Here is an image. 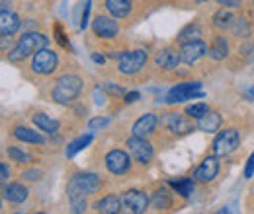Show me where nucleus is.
Here are the masks:
<instances>
[{"label": "nucleus", "mask_w": 254, "mask_h": 214, "mask_svg": "<svg viewBox=\"0 0 254 214\" xmlns=\"http://www.w3.org/2000/svg\"><path fill=\"white\" fill-rule=\"evenodd\" d=\"M108 123H110V119H106V117H94V119H90V123H88V128L90 130H100V128L108 127Z\"/></svg>", "instance_id": "nucleus-33"}, {"label": "nucleus", "mask_w": 254, "mask_h": 214, "mask_svg": "<svg viewBox=\"0 0 254 214\" xmlns=\"http://www.w3.org/2000/svg\"><path fill=\"white\" fill-rule=\"evenodd\" d=\"M104 88H106L108 92L118 93V95H122V93H124V88H120V86H110V84H104Z\"/></svg>", "instance_id": "nucleus-39"}, {"label": "nucleus", "mask_w": 254, "mask_h": 214, "mask_svg": "<svg viewBox=\"0 0 254 214\" xmlns=\"http://www.w3.org/2000/svg\"><path fill=\"white\" fill-rule=\"evenodd\" d=\"M8 175H10V170H8V166H6L4 162H0V185H6V179H8Z\"/></svg>", "instance_id": "nucleus-36"}, {"label": "nucleus", "mask_w": 254, "mask_h": 214, "mask_svg": "<svg viewBox=\"0 0 254 214\" xmlns=\"http://www.w3.org/2000/svg\"><path fill=\"white\" fill-rule=\"evenodd\" d=\"M137 99H139V93H137V92H131V93H127V95H126L127 103H133V101H137Z\"/></svg>", "instance_id": "nucleus-40"}, {"label": "nucleus", "mask_w": 254, "mask_h": 214, "mask_svg": "<svg viewBox=\"0 0 254 214\" xmlns=\"http://www.w3.org/2000/svg\"><path fill=\"white\" fill-rule=\"evenodd\" d=\"M207 111H209L207 103H193V105H188V107H186V115H188L190 119H199V117H203Z\"/></svg>", "instance_id": "nucleus-30"}, {"label": "nucleus", "mask_w": 254, "mask_h": 214, "mask_svg": "<svg viewBox=\"0 0 254 214\" xmlns=\"http://www.w3.org/2000/svg\"><path fill=\"white\" fill-rule=\"evenodd\" d=\"M90 142H92V134H82V136H78L76 140H72V142L68 144V148H66V158L76 156L82 148H86Z\"/></svg>", "instance_id": "nucleus-27"}, {"label": "nucleus", "mask_w": 254, "mask_h": 214, "mask_svg": "<svg viewBox=\"0 0 254 214\" xmlns=\"http://www.w3.org/2000/svg\"><path fill=\"white\" fill-rule=\"evenodd\" d=\"M217 173H219V160H217V156L213 154V156H207V158L195 168V171H193V181H197V183H211V181L217 177Z\"/></svg>", "instance_id": "nucleus-9"}, {"label": "nucleus", "mask_w": 254, "mask_h": 214, "mask_svg": "<svg viewBox=\"0 0 254 214\" xmlns=\"http://www.w3.org/2000/svg\"><path fill=\"white\" fill-rule=\"evenodd\" d=\"M215 2L221 4V6H225V8H239L243 0H215Z\"/></svg>", "instance_id": "nucleus-37"}, {"label": "nucleus", "mask_w": 254, "mask_h": 214, "mask_svg": "<svg viewBox=\"0 0 254 214\" xmlns=\"http://www.w3.org/2000/svg\"><path fill=\"white\" fill-rule=\"evenodd\" d=\"M14 136H16L18 140L30 142V144H43V142H45L43 134H39L37 130H32V128H28V127H18V128L14 130Z\"/></svg>", "instance_id": "nucleus-22"}, {"label": "nucleus", "mask_w": 254, "mask_h": 214, "mask_svg": "<svg viewBox=\"0 0 254 214\" xmlns=\"http://www.w3.org/2000/svg\"><path fill=\"white\" fill-rule=\"evenodd\" d=\"M170 187L182 195V197H190L193 193V179H178V181H170Z\"/></svg>", "instance_id": "nucleus-28"}, {"label": "nucleus", "mask_w": 254, "mask_h": 214, "mask_svg": "<svg viewBox=\"0 0 254 214\" xmlns=\"http://www.w3.org/2000/svg\"><path fill=\"white\" fill-rule=\"evenodd\" d=\"M207 53V45L197 39V41H190V43H184L182 49H180V62H186V64H193L197 62L203 55Z\"/></svg>", "instance_id": "nucleus-12"}, {"label": "nucleus", "mask_w": 254, "mask_h": 214, "mask_svg": "<svg viewBox=\"0 0 254 214\" xmlns=\"http://www.w3.org/2000/svg\"><path fill=\"white\" fill-rule=\"evenodd\" d=\"M197 39H201V28H199V24H188L184 30L178 33V43H190V41H197Z\"/></svg>", "instance_id": "nucleus-26"}, {"label": "nucleus", "mask_w": 254, "mask_h": 214, "mask_svg": "<svg viewBox=\"0 0 254 214\" xmlns=\"http://www.w3.org/2000/svg\"><path fill=\"white\" fill-rule=\"evenodd\" d=\"M8 156H10V160L12 162H18V164H28V162H32V158H30V154L22 152V150H18V148H8Z\"/></svg>", "instance_id": "nucleus-32"}, {"label": "nucleus", "mask_w": 254, "mask_h": 214, "mask_svg": "<svg viewBox=\"0 0 254 214\" xmlns=\"http://www.w3.org/2000/svg\"><path fill=\"white\" fill-rule=\"evenodd\" d=\"M92 61L98 62V64H104V61H106V59H104L102 55H98V53H94V55H92Z\"/></svg>", "instance_id": "nucleus-41"}, {"label": "nucleus", "mask_w": 254, "mask_h": 214, "mask_svg": "<svg viewBox=\"0 0 254 214\" xmlns=\"http://www.w3.org/2000/svg\"><path fill=\"white\" fill-rule=\"evenodd\" d=\"M102 187V179L96 173H74L68 181V199L72 213H84L86 211V195H94Z\"/></svg>", "instance_id": "nucleus-1"}, {"label": "nucleus", "mask_w": 254, "mask_h": 214, "mask_svg": "<svg viewBox=\"0 0 254 214\" xmlns=\"http://www.w3.org/2000/svg\"><path fill=\"white\" fill-rule=\"evenodd\" d=\"M47 43H49V39H47L43 33H37V31L24 33L22 39L12 47V51H10V55H8V61L10 62L24 61L26 57L37 53V51L43 49V47H47Z\"/></svg>", "instance_id": "nucleus-2"}, {"label": "nucleus", "mask_w": 254, "mask_h": 214, "mask_svg": "<svg viewBox=\"0 0 254 214\" xmlns=\"http://www.w3.org/2000/svg\"><path fill=\"white\" fill-rule=\"evenodd\" d=\"M164 123H166V127L170 128V132L176 134V136L188 134V132H191V130L195 128L193 123L188 119V115H180V113H168Z\"/></svg>", "instance_id": "nucleus-13"}, {"label": "nucleus", "mask_w": 254, "mask_h": 214, "mask_svg": "<svg viewBox=\"0 0 254 214\" xmlns=\"http://www.w3.org/2000/svg\"><path fill=\"white\" fill-rule=\"evenodd\" d=\"M18 30H20V18L10 10H2L0 12V35H14Z\"/></svg>", "instance_id": "nucleus-17"}, {"label": "nucleus", "mask_w": 254, "mask_h": 214, "mask_svg": "<svg viewBox=\"0 0 254 214\" xmlns=\"http://www.w3.org/2000/svg\"><path fill=\"white\" fill-rule=\"evenodd\" d=\"M219 127H221V115L217 111H207L203 117L197 119V128L203 130V132L213 134V132L219 130Z\"/></svg>", "instance_id": "nucleus-19"}, {"label": "nucleus", "mask_w": 254, "mask_h": 214, "mask_svg": "<svg viewBox=\"0 0 254 214\" xmlns=\"http://www.w3.org/2000/svg\"><path fill=\"white\" fill-rule=\"evenodd\" d=\"M157 125H159L157 115L147 113V115H143V117H139L135 121V125H133V134L135 136H141V138H147V136H151L157 130Z\"/></svg>", "instance_id": "nucleus-15"}, {"label": "nucleus", "mask_w": 254, "mask_h": 214, "mask_svg": "<svg viewBox=\"0 0 254 214\" xmlns=\"http://www.w3.org/2000/svg\"><path fill=\"white\" fill-rule=\"evenodd\" d=\"M106 168L114 173V175H124L131 168V158L124 150H112L106 156Z\"/></svg>", "instance_id": "nucleus-11"}, {"label": "nucleus", "mask_w": 254, "mask_h": 214, "mask_svg": "<svg viewBox=\"0 0 254 214\" xmlns=\"http://www.w3.org/2000/svg\"><path fill=\"white\" fill-rule=\"evenodd\" d=\"M57 64H59L57 53H53V51L47 49V47H43V49H39L37 53H33L32 68H33V72H37V74H43V76L53 74L55 68H57Z\"/></svg>", "instance_id": "nucleus-6"}, {"label": "nucleus", "mask_w": 254, "mask_h": 214, "mask_svg": "<svg viewBox=\"0 0 254 214\" xmlns=\"http://www.w3.org/2000/svg\"><path fill=\"white\" fill-rule=\"evenodd\" d=\"M149 203H151V199L143 191H139V189H129V191L124 193V197H122V207L126 209L127 213H133V214L145 213L147 207H149Z\"/></svg>", "instance_id": "nucleus-8"}, {"label": "nucleus", "mask_w": 254, "mask_h": 214, "mask_svg": "<svg viewBox=\"0 0 254 214\" xmlns=\"http://www.w3.org/2000/svg\"><path fill=\"white\" fill-rule=\"evenodd\" d=\"M92 31L94 35L102 37V39H112L118 35L120 26L112 20V18H106V16H98L94 22H92Z\"/></svg>", "instance_id": "nucleus-14"}, {"label": "nucleus", "mask_w": 254, "mask_h": 214, "mask_svg": "<svg viewBox=\"0 0 254 214\" xmlns=\"http://www.w3.org/2000/svg\"><path fill=\"white\" fill-rule=\"evenodd\" d=\"M233 22H235V16H233L231 8H225V6H223L221 10H217L215 16H213V26L217 30H231Z\"/></svg>", "instance_id": "nucleus-25"}, {"label": "nucleus", "mask_w": 254, "mask_h": 214, "mask_svg": "<svg viewBox=\"0 0 254 214\" xmlns=\"http://www.w3.org/2000/svg\"><path fill=\"white\" fill-rule=\"evenodd\" d=\"M88 16H90V0H86V4H84V12H82V20H80V28L82 30L88 28Z\"/></svg>", "instance_id": "nucleus-34"}, {"label": "nucleus", "mask_w": 254, "mask_h": 214, "mask_svg": "<svg viewBox=\"0 0 254 214\" xmlns=\"http://www.w3.org/2000/svg\"><path fill=\"white\" fill-rule=\"evenodd\" d=\"M231 31H233L237 37H245V35H249V31H251V28H249V22H247L245 18L235 20V22H233V26H231Z\"/></svg>", "instance_id": "nucleus-31"}, {"label": "nucleus", "mask_w": 254, "mask_h": 214, "mask_svg": "<svg viewBox=\"0 0 254 214\" xmlns=\"http://www.w3.org/2000/svg\"><path fill=\"white\" fill-rule=\"evenodd\" d=\"M33 123H35V127H37L39 130H45V132H49V134H53V132L59 130V121H57V119H51V117L45 115V113H35V115H33Z\"/></svg>", "instance_id": "nucleus-24"}, {"label": "nucleus", "mask_w": 254, "mask_h": 214, "mask_svg": "<svg viewBox=\"0 0 254 214\" xmlns=\"http://www.w3.org/2000/svg\"><path fill=\"white\" fill-rule=\"evenodd\" d=\"M197 4H205V2H209V0H195Z\"/></svg>", "instance_id": "nucleus-43"}, {"label": "nucleus", "mask_w": 254, "mask_h": 214, "mask_svg": "<svg viewBox=\"0 0 254 214\" xmlns=\"http://www.w3.org/2000/svg\"><path fill=\"white\" fill-rule=\"evenodd\" d=\"M239 142H241V136H239V130H237V128L221 130V132L215 136V140H213V154H215L217 158L229 156V154H233L239 148Z\"/></svg>", "instance_id": "nucleus-5"}, {"label": "nucleus", "mask_w": 254, "mask_h": 214, "mask_svg": "<svg viewBox=\"0 0 254 214\" xmlns=\"http://www.w3.org/2000/svg\"><path fill=\"white\" fill-rule=\"evenodd\" d=\"M209 57H211L213 61H223V59L229 57V43H227L225 37L219 35V37L213 39V43H211V47H209Z\"/></svg>", "instance_id": "nucleus-23"}, {"label": "nucleus", "mask_w": 254, "mask_h": 214, "mask_svg": "<svg viewBox=\"0 0 254 214\" xmlns=\"http://www.w3.org/2000/svg\"><path fill=\"white\" fill-rule=\"evenodd\" d=\"M94 209L98 213H104V214H118L124 207H122V199H120V197L108 195V197H104V199H100V201L96 203Z\"/></svg>", "instance_id": "nucleus-20"}, {"label": "nucleus", "mask_w": 254, "mask_h": 214, "mask_svg": "<svg viewBox=\"0 0 254 214\" xmlns=\"http://www.w3.org/2000/svg\"><path fill=\"white\" fill-rule=\"evenodd\" d=\"M127 148H129V152L131 156L135 158V162H139V164H149L151 160H153V146H151V142H147V138H141V136H131L129 140H127Z\"/></svg>", "instance_id": "nucleus-10"}, {"label": "nucleus", "mask_w": 254, "mask_h": 214, "mask_svg": "<svg viewBox=\"0 0 254 214\" xmlns=\"http://www.w3.org/2000/svg\"><path fill=\"white\" fill-rule=\"evenodd\" d=\"M2 195H4L6 201L20 205V203H24V201L28 199V189L22 183H8V185H4Z\"/></svg>", "instance_id": "nucleus-18"}, {"label": "nucleus", "mask_w": 254, "mask_h": 214, "mask_svg": "<svg viewBox=\"0 0 254 214\" xmlns=\"http://www.w3.org/2000/svg\"><path fill=\"white\" fill-rule=\"evenodd\" d=\"M205 93L201 92V84L199 82H182L178 86H174L170 92L166 93V103H184L188 99L195 97H203Z\"/></svg>", "instance_id": "nucleus-4"}, {"label": "nucleus", "mask_w": 254, "mask_h": 214, "mask_svg": "<svg viewBox=\"0 0 254 214\" xmlns=\"http://www.w3.org/2000/svg\"><path fill=\"white\" fill-rule=\"evenodd\" d=\"M155 62H157V66H159V68L172 70V68H176V66H178V62H180V51H176V49H172V47L160 49L159 53H157Z\"/></svg>", "instance_id": "nucleus-16"}, {"label": "nucleus", "mask_w": 254, "mask_h": 214, "mask_svg": "<svg viewBox=\"0 0 254 214\" xmlns=\"http://www.w3.org/2000/svg\"><path fill=\"white\" fill-rule=\"evenodd\" d=\"M80 90H82V80L78 76H74V74H64L55 82L51 95H53V99L57 103L68 105L78 97Z\"/></svg>", "instance_id": "nucleus-3"}, {"label": "nucleus", "mask_w": 254, "mask_h": 214, "mask_svg": "<svg viewBox=\"0 0 254 214\" xmlns=\"http://www.w3.org/2000/svg\"><path fill=\"white\" fill-rule=\"evenodd\" d=\"M251 93H253V97H254V86H253V88H251Z\"/></svg>", "instance_id": "nucleus-44"}, {"label": "nucleus", "mask_w": 254, "mask_h": 214, "mask_svg": "<svg viewBox=\"0 0 254 214\" xmlns=\"http://www.w3.org/2000/svg\"><path fill=\"white\" fill-rule=\"evenodd\" d=\"M131 0H106V8L114 18H126L131 12Z\"/></svg>", "instance_id": "nucleus-21"}, {"label": "nucleus", "mask_w": 254, "mask_h": 214, "mask_svg": "<svg viewBox=\"0 0 254 214\" xmlns=\"http://www.w3.org/2000/svg\"><path fill=\"white\" fill-rule=\"evenodd\" d=\"M8 8H10V2L8 0H0V12L2 10H8Z\"/></svg>", "instance_id": "nucleus-42"}, {"label": "nucleus", "mask_w": 254, "mask_h": 214, "mask_svg": "<svg viewBox=\"0 0 254 214\" xmlns=\"http://www.w3.org/2000/svg\"><path fill=\"white\" fill-rule=\"evenodd\" d=\"M39 177H41V171H37V170L24 171V179H28V181H35V179H39Z\"/></svg>", "instance_id": "nucleus-38"}, {"label": "nucleus", "mask_w": 254, "mask_h": 214, "mask_svg": "<svg viewBox=\"0 0 254 214\" xmlns=\"http://www.w3.org/2000/svg\"><path fill=\"white\" fill-rule=\"evenodd\" d=\"M147 62V51L135 49V51H124L120 55V72L124 74H135L139 72Z\"/></svg>", "instance_id": "nucleus-7"}, {"label": "nucleus", "mask_w": 254, "mask_h": 214, "mask_svg": "<svg viewBox=\"0 0 254 214\" xmlns=\"http://www.w3.org/2000/svg\"><path fill=\"white\" fill-rule=\"evenodd\" d=\"M253 175H254V152L251 154V158H249V162L245 166V177H253Z\"/></svg>", "instance_id": "nucleus-35"}, {"label": "nucleus", "mask_w": 254, "mask_h": 214, "mask_svg": "<svg viewBox=\"0 0 254 214\" xmlns=\"http://www.w3.org/2000/svg\"><path fill=\"white\" fill-rule=\"evenodd\" d=\"M151 205H153L157 211H166V209L170 207V199H168V195H166L164 191H157V193L153 195V199H151Z\"/></svg>", "instance_id": "nucleus-29"}]
</instances>
